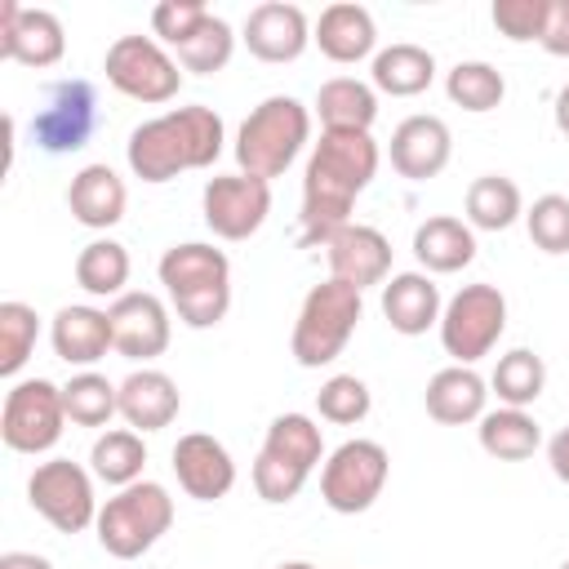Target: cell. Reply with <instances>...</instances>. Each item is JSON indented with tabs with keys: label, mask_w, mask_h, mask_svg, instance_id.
Instances as JSON below:
<instances>
[{
	"label": "cell",
	"mask_w": 569,
	"mask_h": 569,
	"mask_svg": "<svg viewBox=\"0 0 569 569\" xmlns=\"http://www.w3.org/2000/svg\"><path fill=\"white\" fill-rule=\"evenodd\" d=\"M378 142L373 133H333L320 129V142H311L307 169H302V240L320 244L351 222L356 196L378 173Z\"/></svg>",
	"instance_id": "cell-1"
},
{
	"label": "cell",
	"mask_w": 569,
	"mask_h": 569,
	"mask_svg": "<svg viewBox=\"0 0 569 569\" xmlns=\"http://www.w3.org/2000/svg\"><path fill=\"white\" fill-rule=\"evenodd\" d=\"M222 142H227L222 116L204 102H191L142 120L124 142V160L142 182H169L178 173L209 169L222 156Z\"/></svg>",
	"instance_id": "cell-2"
},
{
	"label": "cell",
	"mask_w": 569,
	"mask_h": 569,
	"mask_svg": "<svg viewBox=\"0 0 569 569\" xmlns=\"http://www.w3.org/2000/svg\"><path fill=\"white\" fill-rule=\"evenodd\" d=\"M156 276L187 329H213L231 311V262L222 249L204 240L169 244L160 253Z\"/></svg>",
	"instance_id": "cell-3"
},
{
	"label": "cell",
	"mask_w": 569,
	"mask_h": 569,
	"mask_svg": "<svg viewBox=\"0 0 569 569\" xmlns=\"http://www.w3.org/2000/svg\"><path fill=\"white\" fill-rule=\"evenodd\" d=\"M307 138H311V111L289 93H271L244 116L231 151H236L240 173L271 182L302 156Z\"/></svg>",
	"instance_id": "cell-4"
},
{
	"label": "cell",
	"mask_w": 569,
	"mask_h": 569,
	"mask_svg": "<svg viewBox=\"0 0 569 569\" xmlns=\"http://www.w3.org/2000/svg\"><path fill=\"white\" fill-rule=\"evenodd\" d=\"M325 462V436L316 427V418L307 413H280L271 418L262 449L253 458V489L262 502L280 507L293 502L307 485V476Z\"/></svg>",
	"instance_id": "cell-5"
},
{
	"label": "cell",
	"mask_w": 569,
	"mask_h": 569,
	"mask_svg": "<svg viewBox=\"0 0 569 569\" xmlns=\"http://www.w3.org/2000/svg\"><path fill=\"white\" fill-rule=\"evenodd\" d=\"M365 316V298L360 289L342 284V280H320L307 289L302 307H298V320H293V338H289V351L302 369H320V365H333L342 356V347L351 342L356 325Z\"/></svg>",
	"instance_id": "cell-6"
},
{
	"label": "cell",
	"mask_w": 569,
	"mask_h": 569,
	"mask_svg": "<svg viewBox=\"0 0 569 569\" xmlns=\"http://www.w3.org/2000/svg\"><path fill=\"white\" fill-rule=\"evenodd\" d=\"M173 525V498L156 480H138L129 489H116L98 507V547L116 560H138L151 551Z\"/></svg>",
	"instance_id": "cell-7"
},
{
	"label": "cell",
	"mask_w": 569,
	"mask_h": 569,
	"mask_svg": "<svg viewBox=\"0 0 569 569\" xmlns=\"http://www.w3.org/2000/svg\"><path fill=\"white\" fill-rule=\"evenodd\" d=\"M440 347L453 365H476L507 333V298L498 284H462L440 311Z\"/></svg>",
	"instance_id": "cell-8"
},
{
	"label": "cell",
	"mask_w": 569,
	"mask_h": 569,
	"mask_svg": "<svg viewBox=\"0 0 569 569\" xmlns=\"http://www.w3.org/2000/svg\"><path fill=\"white\" fill-rule=\"evenodd\" d=\"M387 476H391L387 449L378 440L356 436V440H342L325 458V467H320V498L338 516H360V511H369L378 502Z\"/></svg>",
	"instance_id": "cell-9"
},
{
	"label": "cell",
	"mask_w": 569,
	"mask_h": 569,
	"mask_svg": "<svg viewBox=\"0 0 569 569\" xmlns=\"http://www.w3.org/2000/svg\"><path fill=\"white\" fill-rule=\"evenodd\" d=\"M102 71H107V84L116 93H124L133 102H147V107H160V102L178 98V89H182L178 58L156 36H120L107 49Z\"/></svg>",
	"instance_id": "cell-10"
},
{
	"label": "cell",
	"mask_w": 569,
	"mask_h": 569,
	"mask_svg": "<svg viewBox=\"0 0 569 569\" xmlns=\"http://www.w3.org/2000/svg\"><path fill=\"white\" fill-rule=\"evenodd\" d=\"M67 427V405L62 387L49 378H22L4 391L0 409V440L13 453H49L62 440Z\"/></svg>",
	"instance_id": "cell-11"
},
{
	"label": "cell",
	"mask_w": 569,
	"mask_h": 569,
	"mask_svg": "<svg viewBox=\"0 0 569 569\" xmlns=\"http://www.w3.org/2000/svg\"><path fill=\"white\" fill-rule=\"evenodd\" d=\"M98 129V89L80 76L53 80L40 93V107L31 116V142L49 156L80 151Z\"/></svg>",
	"instance_id": "cell-12"
},
{
	"label": "cell",
	"mask_w": 569,
	"mask_h": 569,
	"mask_svg": "<svg viewBox=\"0 0 569 569\" xmlns=\"http://www.w3.org/2000/svg\"><path fill=\"white\" fill-rule=\"evenodd\" d=\"M27 502L40 511L58 533H80L98 525V498H93V471H84L71 458H49L27 480Z\"/></svg>",
	"instance_id": "cell-13"
},
{
	"label": "cell",
	"mask_w": 569,
	"mask_h": 569,
	"mask_svg": "<svg viewBox=\"0 0 569 569\" xmlns=\"http://www.w3.org/2000/svg\"><path fill=\"white\" fill-rule=\"evenodd\" d=\"M200 209H204V227L218 240H249L262 231L271 213V182L253 173H218L204 182Z\"/></svg>",
	"instance_id": "cell-14"
},
{
	"label": "cell",
	"mask_w": 569,
	"mask_h": 569,
	"mask_svg": "<svg viewBox=\"0 0 569 569\" xmlns=\"http://www.w3.org/2000/svg\"><path fill=\"white\" fill-rule=\"evenodd\" d=\"M62 53H67V31L58 13L0 0V58L40 71V67H53Z\"/></svg>",
	"instance_id": "cell-15"
},
{
	"label": "cell",
	"mask_w": 569,
	"mask_h": 569,
	"mask_svg": "<svg viewBox=\"0 0 569 569\" xmlns=\"http://www.w3.org/2000/svg\"><path fill=\"white\" fill-rule=\"evenodd\" d=\"M107 316H111L116 351H120L124 360H142V365H147V360L164 356L169 333H173L164 298H156V293H147V289H129V293H120V298L107 307Z\"/></svg>",
	"instance_id": "cell-16"
},
{
	"label": "cell",
	"mask_w": 569,
	"mask_h": 569,
	"mask_svg": "<svg viewBox=\"0 0 569 569\" xmlns=\"http://www.w3.org/2000/svg\"><path fill=\"white\" fill-rule=\"evenodd\" d=\"M325 258H329V276L360 293L369 284H387L391 276V240L369 222H347L342 231H333L325 240Z\"/></svg>",
	"instance_id": "cell-17"
},
{
	"label": "cell",
	"mask_w": 569,
	"mask_h": 569,
	"mask_svg": "<svg viewBox=\"0 0 569 569\" xmlns=\"http://www.w3.org/2000/svg\"><path fill=\"white\" fill-rule=\"evenodd\" d=\"M173 476L182 485L187 498L196 502H218L236 489V462L227 453V445L209 431H187L173 445Z\"/></svg>",
	"instance_id": "cell-18"
},
{
	"label": "cell",
	"mask_w": 569,
	"mask_h": 569,
	"mask_svg": "<svg viewBox=\"0 0 569 569\" xmlns=\"http://www.w3.org/2000/svg\"><path fill=\"white\" fill-rule=\"evenodd\" d=\"M240 40L249 44V53L258 62H298L307 53V44H311V22H307V13L298 4L267 0V4L249 9Z\"/></svg>",
	"instance_id": "cell-19"
},
{
	"label": "cell",
	"mask_w": 569,
	"mask_h": 569,
	"mask_svg": "<svg viewBox=\"0 0 569 569\" xmlns=\"http://www.w3.org/2000/svg\"><path fill=\"white\" fill-rule=\"evenodd\" d=\"M391 169L409 182H427L436 178L449 156H453V133L440 116H405L396 129H391Z\"/></svg>",
	"instance_id": "cell-20"
},
{
	"label": "cell",
	"mask_w": 569,
	"mask_h": 569,
	"mask_svg": "<svg viewBox=\"0 0 569 569\" xmlns=\"http://www.w3.org/2000/svg\"><path fill=\"white\" fill-rule=\"evenodd\" d=\"M49 342H53V356H58L62 365L93 369L107 351H116L111 316H107L102 307H89V302L58 307V316H53V325H49Z\"/></svg>",
	"instance_id": "cell-21"
},
{
	"label": "cell",
	"mask_w": 569,
	"mask_h": 569,
	"mask_svg": "<svg viewBox=\"0 0 569 569\" xmlns=\"http://www.w3.org/2000/svg\"><path fill=\"white\" fill-rule=\"evenodd\" d=\"M440 311H445V298H440V284L427 271H396V276H387V284H382V316H387V325L396 333L418 338L431 325H440Z\"/></svg>",
	"instance_id": "cell-22"
},
{
	"label": "cell",
	"mask_w": 569,
	"mask_h": 569,
	"mask_svg": "<svg viewBox=\"0 0 569 569\" xmlns=\"http://www.w3.org/2000/svg\"><path fill=\"white\" fill-rule=\"evenodd\" d=\"M178 409H182V391L164 369L142 365L120 382V418L142 436L169 427L178 418Z\"/></svg>",
	"instance_id": "cell-23"
},
{
	"label": "cell",
	"mask_w": 569,
	"mask_h": 569,
	"mask_svg": "<svg viewBox=\"0 0 569 569\" xmlns=\"http://www.w3.org/2000/svg\"><path fill=\"white\" fill-rule=\"evenodd\" d=\"M67 209L80 227L89 231H107L124 218L129 209V191H124V178L111 169V164H84L71 187H67Z\"/></svg>",
	"instance_id": "cell-24"
},
{
	"label": "cell",
	"mask_w": 569,
	"mask_h": 569,
	"mask_svg": "<svg viewBox=\"0 0 569 569\" xmlns=\"http://www.w3.org/2000/svg\"><path fill=\"white\" fill-rule=\"evenodd\" d=\"M422 405L436 422L445 427H467V422H480L485 418V405H489V382L471 369V365H449L440 373L427 378V391H422Z\"/></svg>",
	"instance_id": "cell-25"
},
{
	"label": "cell",
	"mask_w": 569,
	"mask_h": 569,
	"mask_svg": "<svg viewBox=\"0 0 569 569\" xmlns=\"http://www.w3.org/2000/svg\"><path fill=\"white\" fill-rule=\"evenodd\" d=\"M311 40L320 44V53L329 58V62H360V58H373V49H378V27H373V13L365 9V4H329V9H320V18H316V31H311Z\"/></svg>",
	"instance_id": "cell-26"
},
{
	"label": "cell",
	"mask_w": 569,
	"mask_h": 569,
	"mask_svg": "<svg viewBox=\"0 0 569 569\" xmlns=\"http://www.w3.org/2000/svg\"><path fill=\"white\" fill-rule=\"evenodd\" d=\"M413 258L427 276H453L476 258V231L453 213H431L413 227Z\"/></svg>",
	"instance_id": "cell-27"
},
{
	"label": "cell",
	"mask_w": 569,
	"mask_h": 569,
	"mask_svg": "<svg viewBox=\"0 0 569 569\" xmlns=\"http://www.w3.org/2000/svg\"><path fill=\"white\" fill-rule=\"evenodd\" d=\"M316 116L333 133H369L378 120V89L356 76H333L316 93Z\"/></svg>",
	"instance_id": "cell-28"
},
{
	"label": "cell",
	"mask_w": 569,
	"mask_h": 569,
	"mask_svg": "<svg viewBox=\"0 0 569 569\" xmlns=\"http://www.w3.org/2000/svg\"><path fill=\"white\" fill-rule=\"evenodd\" d=\"M369 80H373L378 93L413 98V93L431 89V80H436V58H431V49H422V44L396 40V44H387V49L373 53Z\"/></svg>",
	"instance_id": "cell-29"
},
{
	"label": "cell",
	"mask_w": 569,
	"mask_h": 569,
	"mask_svg": "<svg viewBox=\"0 0 569 569\" xmlns=\"http://www.w3.org/2000/svg\"><path fill=\"white\" fill-rule=\"evenodd\" d=\"M476 436H480V449L498 462H525L542 445V427L533 422V413L529 409H507V405L485 409Z\"/></svg>",
	"instance_id": "cell-30"
},
{
	"label": "cell",
	"mask_w": 569,
	"mask_h": 569,
	"mask_svg": "<svg viewBox=\"0 0 569 569\" xmlns=\"http://www.w3.org/2000/svg\"><path fill=\"white\" fill-rule=\"evenodd\" d=\"M89 471L102 480V485H116V489H129L142 480L147 471V445H142V431L133 427H116V431H102L89 449Z\"/></svg>",
	"instance_id": "cell-31"
},
{
	"label": "cell",
	"mask_w": 569,
	"mask_h": 569,
	"mask_svg": "<svg viewBox=\"0 0 569 569\" xmlns=\"http://www.w3.org/2000/svg\"><path fill=\"white\" fill-rule=\"evenodd\" d=\"M525 218V196L507 173H480L467 187V227L471 231H507Z\"/></svg>",
	"instance_id": "cell-32"
},
{
	"label": "cell",
	"mask_w": 569,
	"mask_h": 569,
	"mask_svg": "<svg viewBox=\"0 0 569 569\" xmlns=\"http://www.w3.org/2000/svg\"><path fill=\"white\" fill-rule=\"evenodd\" d=\"M129 249L120 244V240H111V236H102V240H89L80 253H76V284L89 293V298H120V293H129L124 284H129Z\"/></svg>",
	"instance_id": "cell-33"
},
{
	"label": "cell",
	"mask_w": 569,
	"mask_h": 569,
	"mask_svg": "<svg viewBox=\"0 0 569 569\" xmlns=\"http://www.w3.org/2000/svg\"><path fill=\"white\" fill-rule=\"evenodd\" d=\"M542 387H547V365L529 347H511L507 356H498V365L489 373V391L507 409H529L542 396Z\"/></svg>",
	"instance_id": "cell-34"
},
{
	"label": "cell",
	"mask_w": 569,
	"mask_h": 569,
	"mask_svg": "<svg viewBox=\"0 0 569 569\" xmlns=\"http://www.w3.org/2000/svg\"><path fill=\"white\" fill-rule=\"evenodd\" d=\"M62 405H67V422L76 427H107L120 413V382H111L107 373L80 369L62 382Z\"/></svg>",
	"instance_id": "cell-35"
},
{
	"label": "cell",
	"mask_w": 569,
	"mask_h": 569,
	"mask_svg": "<svg viewBox=\"0 0 569 569\" xmlns=\"http://www.w3.org/2000/svg\"><path fill=\"white\" fill-rule=\"evenodd\" d=\"M445 93H449L453 107H462V111H471V116H485V111H493V107L507 98V80H502L498 67L471 58V62L449 67V76H445Z\"/></svg>",
	"instance_id": "cell-36"
},
{
	"label": "cell",
	"mask_w": 569,
	"mask_h": 569,
	"mask_svg": "<svg viewBox=\"0 0 569 569\" xmlns=\"http://www.w3.org/2000/svg\"><path fill=\"white\" fill-rule=\"evenodd\" d=\"M173 53H178V67H182V71L213 76V71H222V67L231 62V53H236V36H231L227 18L209 13V18L196 27V36H191V40H182Z\"/></svg>",
	"instance_id": "cell-37"
},
{
	"label": "cell",
	"mask_w": 569,
	"mask_h": 569,
	"mask_svg": "<svg viewBox=\"0 0 569 569\" xmlns=\"http://www.w3.org/2000/svg\"><path fill=\"white\" fill-rule=\"evenodd\" d=\"M36 338H40V316H36V307H27V302H18V298L0 302V373H4V378H13V373L31 360Z\"/></svg>",
	"instance_id": "cell-38"
},
{
	"label": "cell",
	"mask_w": 569,
	"mask_h": 569,
	"mask_svg": "<svg viewBox=\"0 0 569 569\" xmlns=\"http://www.w3.org/2000/svg\"><path fill=\"white\" fill-rule=\"evenodd\" d=\"M316 409H320L325 422L351 427V422H360V418L373 409V396H369L365 378H356V373H333V378L320 382V391H316Z\"/></svg>",
	"instance_id": "cell-39"
},
{
	"label": "cell",
	"mask_w": 569,
	"mask_h": 569,
	"mask_svg": "<svg viewBox=\"0 0 569 569\" xmlns=\"http://www.w3.org/2000/svg\"><path fill=\"white\" fill-rule=\"evenodd\" d=\"M525 227L542 253H569V196H556V191L538 196L525 209Z\"/></svg>",
	"instance_id": "cell-40"
},
{
	"label": "cell",
	"mask_w": 569,
	"mask_h": 569,
	"mask_svg": "<svg viewBox=\"0 0 569 569\" xmlns=\"http://www.w3.org/2000/svg\"><path fill=\"white\" fill-rule=\"evenodd\" d=\"M547 9H551V0H493L489 18H493L498 36H507L511 44H529V40H542Z\"/></svg>",
	"instance_id": "cell-41"
},
{
	"label": "cell",
	"mask_w": 569,
	"mask_h": 569,
	"mask_svg": "<svg viewBox=\"0 0 569 569\" xmlns=\"http://www.w3.org/2000/svg\"><path fill=\"white\" fill-rule=\"evenodd\" d=\"M209 13H213V9H209L204 0H160V4L151 9V36H156L160 44L178 49L182 40L196 36V27H200Z\"/></svg>",
	"instance_id": "cell-42"
},
{
	"label": "cell",
	"mask_w": 569,
	"mask_h": 569,
	"mask_svg": "<svg viewBox=\"0 0 569 569\" xmlns=\"http://www.w3.org/2000/svg\"><path fill=\"white\" fill-rule=\"evenodd\" d=\"M551 58H569V0H551L547 9V27H542V40H538Z\"/></svg>",
	"instance_id": "cell-43"
},
{
	"label": "cell",
	"mask_w": 569,
	"mask_h": 569,
	"mask_svg": "<svg viewBox=\"0 0 569 569\" xmlns=\"http://www.w3.org/2000/svg\"><path fill=\"white\" fill-rule=\"evenodd\" d=\"M547 462H551L556 480H565V485H569V427H560V431L547 440Z\"/></svg>",
	"instance_id": "cell-44"
},
{
	"label": "cell",
	"mask_w": 569,
	"mask_h": 569,
	"mask_svg": "<svg viewBox=\"0 0 569 569\" xmlns=\"http://www.w3.org/2000/svg\"><path fill=\"white\" fill-rule=\"evenodd\" d=\"M0 569H53V565H49V556H36V551H4Z\"/></svg>",
	"instance_id": "cell-45"
},
{
	"label": "cell",
	"mask_w": 569,
	"mask_h": 569,
	"mask_svg": "<svg viewBox=\"0 0 569 569\" xmlns=\"http://www.w3.org/2000/svg\"><path fill=\"white\" fill-rule=\"evenodd\" d=\"M556 129H560V133H569V84L556 93Z\"/></svg>",
	"instance_id": "cell-46"
},
{
	"label": "cell",
	"mask_w": 569,
	"mask_h": 569,
	"mask_svg": "<svg viewBox=\"0 0 569 569\" xmlns=\"http://www.w3.org/2000/svg\"><path fill=\"white\" fill-rule=\"evenodd\" d=\"M276 569H316L311 560H284V565H276Z\"/></svg>",
	"instance_id": "cell-47"
},
{
	"label": "cell",
	"mask_w": 569,
	"mask_h": 569,
	"mask_svg": "<svg viewBox=\"0 0 569 569\" xmlns=\"http://www.w3.org/2000/svg\"><path fill=\"white\" fill-rule=\"evenodd\" d=\"M560 569H569V560H565V565H560Z\"/></svg>",
	"instance_id": "cell-48"
}]
</instances>
